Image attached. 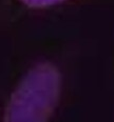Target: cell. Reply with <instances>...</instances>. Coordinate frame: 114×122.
I'll list each match as a JSON object with an SVG mask.
<instances>
[{
  "mask_svg": "<svg viewBox=\"0 0 114 122\" xmlns=\"http://www.w3.org/2000/svg\"><path fill=\"white\" fill-rule=\"evenodd\" d=\"M58 78L50 67L30 74L15 92L6 111L5 122H45L56 102Z\"/></svg>",
  "mask_w": 114,
  "mask_h": 122,
  "instance_id": "cell-1",
  "label": "cell"
},
{
  "mask_svg": "<svg viewBox=\"0 0 114 122\" xmlns=\"http://www.w3.org/2000/svg\"><path fill=\"white\" fill-rule=\"evenodd\" d=\"M21 1L27 5L32 7H43L60 3V2H63L65 0H21Z\"/></svg>",
  "mask_w": 114,
  "mask_h": 122,
  "instance_id": "cell-2",
  "label": "cell"
}]
</instances>
